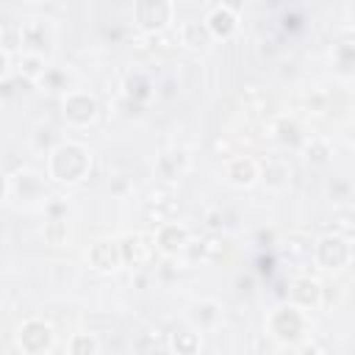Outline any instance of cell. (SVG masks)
Returning a JSON list of instances; mask_svg holds the SVG:
<instances>
[{"label":"cell","mask_w":355,"mask_h":355,"mask_svg":"<svg viewBox=\"0 0 355 355\" xmlns=\"http://www.w3.org/2000/svg\"><path fill=\"white\" fill-rule=\"evenodd\" d=\"M89 166H92V158H89V150L78 141H61L50 150V178H55L58 183H78L89 175Z\"/></svg>","instance_id":"1"},{"label":"cell","mask_w":355,"mask_h":355,"mask_svg":"<svg viewBox=\"0 0 355 355\" xmlns=\"http://www.w3.org/2000/svg\"><path fill=\"white\" fill-rule=\"evenodd\" d=\"M305 316H302V311H300V305H280L272 316H269V333L277 338V341H283V344H294V341H300L302 336H305Z\"/></svg>","instance_id":"2"},{"label":"cell","mask_w":355,"mask_h":355,"mask_svg":"<svg viewBox=\"0 0 355 355\" xmlns=\"http://www.w3.org/2000/svg\"><path fill=\"white\" fill-rule=\"evenodd\" d=\"M53 327L42 319H28L22 322L19 333H17V341L22 347V352L28 355H42V352H50L53 349Z\"/></svg>","instance_id":"3"},{"label":"cell","mask_w":355,"mask_h":355,"mask_svg":"<svg viewBox=\"0 0 355 355\" xmlns=\"http://www.w3.org/2000/svg\"><path fill=\"white\" fill-rule=\"evenodd\" d=\"M352 258V247L341 233H327L316 241V261L324 269H341Z\"/></svg>","instance_id":"4"},{"label":"cell","mask_w":355,"mask_h":355,"mask_svg":"<svg viewBox=\"0 0 355 355\" xmlns=\"http://www.w3.org/2000/svg\"><path fill=\"white\" fill-rule=\"evenodd\" d=\"M172 22L169 0H136V25L147 33H158Z\"/></svg>","instance_id":"5"},{"label":"cell","mask_w":355,"mask_h":355,"mask_svg":"<svg viewBox=\"0 0 355 355\" xmlns=\"http://www.w3.org/2000/svg\"><path fill=\"white\" fill-rule=\"evenodd\" d=\"M97 111H100L97 100L86 92H72V94L64 97V116H67V122H72L78 128L92 125L97 119Z\"/></svg>","instance_id":"6"},{"label":"cell","mask_w":355,"mask_h":355,"mask_svg":"<svg viewBox=\"0 0 355 355\" xmlns=\"http://www.w3.org/2000/svg\"><path fill=\"white\" fill-rule=\"evenodd\" d=\"M89 263L97 272H114V269H119L125 263L122 261V247L111 244V241H94L89 247Z\"/></svg>","instance_id":"7"},{"label":"cell","mask_w":355,"mask_h":355,"mask_svg":"<svg viewBox=\"0 0 355 355\" xmlns=\"http://www.w3.org/2000/svg\"><path fill=\"white\" fill-rule=\"evenodd\" d=\"M155 244H158V250H161L164 255H178V252L186 250V244H189V230H186L183 225H178V222H166V225L158 227Z\"/></svg>","instance_id":"8"},{"label":"cell","mask_w":355,"mask_h":355,"mask_svg":"<svg viewBox=\"0 0 355 355\" xmlns=\"http://www.w3.org/2000/svg\"><path fill=\"white\" fill-rule=\"evenodd\" d=\"M225 178H227V183L247 189L258 180V164L252 158H230L225 164Z\"/></svg>","instance_id":"9"},{"label":"cell","mask_w":355,"mask_h":355,"mask_svg":"<svg viewBox=\"0 0 355 355\" xmlns=\"http://www.w3.org/2000/svg\"><path fill=\"white\" fill-rule=\"evenodd\" d=\"M288 294H291V302L300 308H319L322 305V286L311 277H297L291 283Z\"/></svg>","instance_id":"10"},{"label":"cell","mask_w":355,"mask_h":355,"mask_svg":"<svg viewBox=\"0 0 355 355\" xmlns=\"http://www.w3.org/2000/svg\"><path fill=\"white\" fill-rule=\"evenodd\" d=\"M208 28H211V33L214 36H219V39H227V36H233L236 33V25H239V17H236V11L230 8V6H216L211 14H208Z\"/></svg>","instance_id":"11"},{"label":"cell","mask_w":355,"mask_h":355,"mask_svg":"<svg viewBox=\"0 0 355 355\" xmlns=\"http://www.w3.org/2000/svg\"><path fill=\"white\" fill-rule=\"evenodd\" d=\"M155 166H158V175L161 178L175 180L186 169V155H183V150H166V153L158 155V164Z\"/></svg>","instance_id":"12"},{"label":"cell","mask_w":355,"mask_h":355,"mask_svg":"<svg viewBox=\"0 0 355 355\" xmlns=\"http://www.w3.org/2000/svg\"><path fill=\"white\" fill-rule=\"evenodd\" d=\"M211 39H214V33H211L208 22H189V25L183 28V42H186L189 47H194V50L208 47Z\"/></svg>","instance_id":"13"},{"label":"cell","mask_w":355,"mask_h":355,"mask_svg":"<svg viewBox=\"0 0 355 355\" xmlns=\"http://www.w3.org/2000/svg\"><path fill=\"white\" fill-rule=\"evenodd\" d=\"M125 92H128L130 100L141 103V100H147L153 94V83H150V78L144 72H130L128 80H125Z\"/></svg>","instance_id":"14"},{"label":"cell","mask_w":355,"mask_h":355,"mask_svg":"<svg viewBox=\"0 0 355 355\" xmlns=\"http://www.w3.org/2000/svg\"><path fill=\"white\" fill-rule=\"evenodd\" d=\"M119 247H122V261H125L128 266H139V263L147 258V247L141 244L139 236H125V239L119 241Z\"/></svg>","instance_id":"15"},{"label":"cell","mask_w":355,"mask_h":355,"mask_svg":"<svg viewBox=\"0 0 355 355\" xmlns=\"http://www.w3.org/2000/svg\"><path fill=\"white\" fill-rule=\"evenodd\" d=\"M333 58H336V64H338L344 72L355 69V36L338 39L336 47H333Z\"/></svg>","instance_id":"16"},{"label":"cell","mask_w":355,"mask_h":355,"mask_svg":"<svg viewBox=\"0 0 355 355\" xmlns=\"http://www.w3.org/2000/svg\"><path fill=\"white\" fill-rule=\"evenodd\" d=\"M275 136L283 147H300L302 144V130L294 119H280L277 128H275Z\"/></svg>","instance_id":"17"},{"label":"cell","mask_w":355,"mask_h":355,"mask_svg":"<svg viewBox=\"0 0 355 355\" xmlns=\"http://www.w3.org/2000/svg\"><path fill=\"white\" fill-rule=\"evenodd\" d=\"M47 42H50V36H47L44 25L31 22V25H25V28H22V44H28V47H33V50H44V47H47Z\"/></svg>","instance_id":"18"},{"label":"cell","mask_w":355,"mask_h":355,"mask_svg":"<svg viewBox=\"0 0 355 355\" xmlns=\"http://www.w3.org/2000/svg\"><path fill=\"white\" fill-rule=\"evenodd\" d=\"M172 349L178 355H191V352L200 349V336L191 333V330H180V333L172 336Z\"/></svg>","instance_id":"19"},{"label":"cell","mask_w":355,"mask_h":355,"mask_svg":"<svg viewBox=\"0 0 355 355\" xmlns=\"http://www.w3.org/2000/svg\"><path fill=\"white\" fill-rule=\"evenodd\" d=\"M44 72H47V67H44V61H42L39 55H25V58H19V78L36 80V78H42Z\"/></svg>","instance_id":"20"},{"label":"cell","mask_w":355,"mask_h":355,"mask_svg":"<svg viewBox=\"0 0 355 355\" xmlns=\"http://www.w3.org/2000/svg\"><path fill=\"white\" fill-rule=\"evenodd\" d=\"M305 153H308V161L311 164H327V158L333 155V147L324 139H311L308 147H305Z\"/></svg>","instance_id":"21"},{"label":"cell","mask_w":355,"mask_h":355,"mask_svg":"<svg viewBox=\"0 0 355 355\" xmlns=\"http://www.w3.org/2000/svg\"><path fill=\"white\" fill-rule=\"evenodd\" d=\"M44 241L47 244H55V247L67 241V222L61 216L47 219V225H44Z\"/></svg>","instance_id":"22"},{"label":"cell","mask_w":355,"mask_h":355,"mask_svg":"<svg viewBox=\"0 0 355 355\" xmlns=\"http://www.w3.org/2000/svg\"><path fill=\"white\" fill-rule=\"evenodd\" d=\"M97 349H100V344H97V338L89 336V333H78V336L72 338V344H69V352H72V355H94Z\"/></svg>","instance_id":"23"},{"label":"cell","mask_w":355,"mask_h":355,"mask_svg":"<svg viewBox=\"0 0 355 355\" xmlns=\"http://www.w3.org/2000/svg\"><path fill=\"white\" fill-rule=\"evenodd\" d=\"M286 178H288V166H286V164L272 161V164H266V166H263V180H266L269 186H283V183H286Z\"/></svg>","instance_id":"24"},{"label":"cell","mask_w":355,"mask_h":355,"mask_svg":"<svg viewBox=\"0 0 355 355\" xmlns=\"http://www.w3.org/2000/svg\"><path fill=\"white\" fill-rule=\"evenodd\" d=\"M19 44H22V28H14L11 22H6L3 25V53L11 55Z\"/></svg>","instance_id":"25"},{"label":"cell","mask_w":355,"mask_h":355,"mask_svg":"<svg viewBox=\"0 0 355 355\" xmlns=\"http://www.w3.org/2000/svg\"><path fill=\"white\" fill-rule=\"evenodd\" d=\"M17 189H19V194L22 197H33V194H39V189H42V183L36 180V175H31V172H19L17 175Z\"/></svg>","instance_id":"26"},{"label":"cell","mask_w":355,"mask_h":355,"mask_svg":"<svg viewBox=\"0 0 355 355\" xmlns=\"http://www.w3.org/2000/svg\"><path fill=\"white\" fill-rule=\"evenodd\" d=\"M194 316H197V322H202V324H214V322H216V316H219V305H216L214 300L200 302Z\"/></svg>","instance_id":"27"},{"label":"cell","mask_w":355,"mask_h":355,"mask_svg":"<svg viewBox=\"0 0 355 355\" xmlns=\"http://www.w3.org/2000/svg\"><path fill=\"white\" fill-rule=\"evenodd\" d=\"M64 80H67V75H64V72H58V69H47V72L42 75V83H44V86H50V89H61V86H64Z\"/></svg>","instance_id":"28"},{"label":"cell","mask_w":355,"mask_h":355,"mask_svg":"<svg viewBox=\"0 0 355 355\" xmlns=\"http://www.w3.org/2000/svg\"><path fill=\"white\" fill-rule=\"evenodd\" d=\"M327 191H330V197H333L336 202H344L347 194H349V183H344V180H333Z\"/></svg>","instance_id":"29"},{"label":"cell","mask_w":355,"mask_h":355,"mask_svg":"<svg viewBox=\"0 0 355 355\" xmlns=\"http://www.w3.org/2000/svg\"><path fill=\"white\" fill-rule=\"evenodd\" d=\"M324 103H327V97H324V94H311V97L305 100V105H308L313 114H322V111H324Z\"/></svg>","instance_id":"30"},{"label":"cell","mask_w":355,"mask_h":355,"mask_svg":"<svg viewBox=\"0 0 355 355\" xmlns=\"http://www.w3.org/2000/svg\"><path fill=\"white\" fill-rule=\"evenodd\" d=\"M202 250H205V255H208V258H216V255H222V252H225V241L219 244V239H208Z\"/></svg>","instance_id":"31"},{"label":"cell","mask_w":355,"mask_h":355,"mask_svg":"<svg viewBox=\"0 0 355 355\" xmlns=\"http://www.w3.org/2000/svg\"><path fill=\"white\" fill-rule=\"evenodd\" d=\"M208 227L211 230H222V214H208Z\"/></svg>","instance_id":"32"},{"label":"cell","mask_w":355,"mask_h":355,"mask_svg":"<svg viewBox=\"0 0 355 355\" xmlns=\"http://www.w3.org/2000/svg\"><path fill=\"white\" fill-rule=\"evenodd\" d=\"M50 136H53V130H39V136H36V144H39V147H44V144L50 141Z\"/></svg>","instance_id":"33"},{"label":"cell","mask_w":355,"mask_h":355,"mask_svg":"<svg viewBox=\"0 0 355 355\" xmlns=\"http://www.w3.org/2000/svg\"><path fill=\"white\" fill-rule=\"evenodd\" d=\"M47 211H50V219H55V216H61V214H64V205H61V202H53Z\"/></svg>","instance_id":"34"},{"label":"cell","mask_w":355,"mask_h":355,"mask_svg":"<svg viewBox=\"0 0 355 355\" xmlns=\"http://www.w3.org/2000/svg\"><path fill=\"white\" fill-rule=\"evenodd\" d=\"M349 141H352V147H355V125H352V133H349Z\"/></svg>","instance_id":"35"},{"label":"cell","mask_w":355,"mask_h":355,"mask_svg":"<svg viewBox=\"0 0 355 355\" xmlns=\"http://www.w3.org/2000/svg\"><path fill=\"white\" fill-rule=\"evenodd\" d=\"M349 8H352V11H355V0H349Z\"/></svg>","instance_id":"36"},{"label":"cell","mask_w":355,"mask_h":355,"mask_svg":"<svg viewBox=\"0 0 355 355\" xmlns=\"http://www.w3.org/2000/svg\"><path fill=\"white\" fill-rule=\"evenodd\" d=\"M269 3H286V0H269Z\"/></svg>","instance_id":"37"}]
</instances>
